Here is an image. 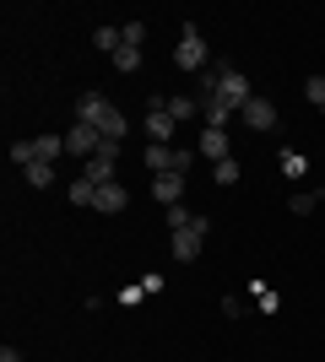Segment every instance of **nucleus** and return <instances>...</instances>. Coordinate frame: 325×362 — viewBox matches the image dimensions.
Masks as SVG:
<instances>
[{
	"label": "nucleus",
	"instance_id": "nucleus-1",
	"mask_svg": "<svg viewBox=\"0 0 325 362\" xmlns=\"http://www.w3.org/2000/svg\"><path fill=\"white\" fill-rule=\"evenodd\" d=\"M76 124H93V130L108 141V146H120L125 130H130V119H125L120 108L108 103L103 92H81V98H76Z\"/></svg>",
	"mask_w": 325,
	"mask_h": 362
},
{
	"label": "nucleus",
	"instance_id": "nucleus-2",
	"mask_svg": "<svg viewBox=\"0 0 325 362\" xmlns=\"http://www.w3.org/2000/svg\"><path fill=\"white\" fill-rule=\"evenodd\" d=\"M212 49H206V33L195 28V22H185V33H179V44H173V65L179 71H212Z\"/></svg>",
	"mask_w": 325,
	"mask_h": 362
},
{
	"label": "nucleus",
	"instance_id": "nucleus-3",
	"mask_svg": "<svg viewBox=\"0 0 325 362\" xmlns=\"http://www.w3.org/2000/svg\"><path fill=\"white\" fill-rule=\"evenodd\" d=\"M249 98H255V87H249V76H244V71H233V65H228V71H222V81H217V103L239 114V108H244Z\"/></svg>",
	"mask_w": 325,
	"mask_h": 362
},
{
	"label": "nucleus",
	"instance_id": "nucleus-4",
	"mask_svg": "<svg viewBox=\"0 0 325 362\" xmlns=\"http://www.w3.org/2000/svg\"><path fill=\"white\" fill-rule=\"evenodd\" d=\"M206 233H212V222H206V216H195V222L190 227H179V233H173V259H201V243H206Z\"/></svg>",
	"mask_w": 325,
	"mask_h": 362
},
{
	"label": "nucleus",
	"instance_id": "nucleus-5",
	"mask_svg": "<svg viewBox=\"0 0 325 362\" xmlns=\"http://www.w3.org/2000/svg\"><path fill=\"white\" fill-rule=\"evenodd\" d=\"M173 114H169V103L163 98H152V108H147V136H152V146H173Z\"/></svg>",
	"mask_w": 325,
	"mask_h": 362
},
{
	"label": "nucleus",
	"instance_id": "nucleus-6",
	"mask_svg": "<svg viewBox=\"0 0 325 362\" xmlns=\"http://www.w3.org/2000/svg\"><path fill=\"white\" fill-rule=\"evenodd\" d=\"M65 151H76L81 163H87V157H98V151H103V136H98L93 124H71V130H65Z\"/></svg>",
	"mask_w": 325,
	"mask_h": 362
},
{
	"label": "nucleus",
	"instance_id": "nucleus-7",
	"mask_svg": "<svg viewBox=\"0 0 325 362\" xmlns=\"http://www.w3.org/2000/svg\"><path fill=\"white\" fill-rule=\"evenodd\" d=\"M239 119H244L249 130H277V103H271V98H249V103L239 108Z\"/></svg>",
	"mask_w": 325,
	"mask_h": 362
},
{
	"label": "nucleus",
	"instance_id": "nucleus-8",
	"mask_svg": "<svg viewBox=\"0 0 325 362\" xmlns=\"http://www.w3.org/2000/svg\"><path fill=\"white\" fill-rule=\"evenodd\" d=\"M81 179L103 189V184H120V168H114V157H103V151H98V157H87V163H81Z\"/></svg>",
	"mask_w": 325,
	"mask_h": 362
},
{
	"label": "nucleus",
	"instance_id": "nucleus-9",
	"mask_svg": "<svg viewBox=\"0 0 325 362\" xmlns=\"http://www.w3.org/2000/svg\"><path fill=\"white\" fill-rule=\"evenodd\" d=\"M152 195L163 206H179L185 200V173H152Z\"/></svg>",
	"mask_w": 325,
	"mask_h": 362
},
{
	"label": "nucleus",
	"instance_id": "nucleus-10",
	"mask_svg": "<svg viewBox=\"0 0 325 362\" xmlns=\"http://www.w3.org/2000/svg\"><path fill=\"white\" fill-rule=\"evenodd\" d=\"M93 206H98V211H103V216H120L125 206H130V189H125V184H103Z\"/></svg>",
	"mask_w": 325,
	"mask_h": 362
},
{
	"label": "nucleus",
	"instance_id": "nucleus-11",
	"mask_svg": "<svg viewBox=\"0 0 325 362\" xmlns=\"http://www.w3.org/2000/svg\"><path fill=\"white\" fill-rule=\"evenodd\" d=\"M206 163H228V130H201V146H195Z\"/></svg>",
	"mask_w": 325,
	"mask_h": 362
},
{
	"label": "nucleus",
	"instance_id": "nucleus-12",
	"mask_svg": "<svg viewBox=\"0 0 325 362\" xmlns=\"http://www.w3.org/2000/svg\"><path fill=\"white\" fill-rule=\"evenodd\" d=\"M141 157H147V168H152V173H173V146H147Z\"/></svg>",
	"mask_w": 325,
	"mask_h": 362
},
{
	"label": "nucleus",
	"instance_id": "nucleus-13",
	"mask_svg": "<svg viewBox=\"0 0 325 362\" xmlns=\"http://www.w3.org/2000/svg\"><path fill=\"white\" fill-rule=\"evenodd\" d=\"M108 65H114V71H136V65H141V49L136 44H120L114 54H108Z\"/></svg>",
	"mask_w": 325,
	"mask_h": 362
},
{
	"label": "nucleus",
	"instance_id": "nucleus-14",
	"mask_svg": "<svg viewBox=\"0 0 325 362\" xmlns=\"http://www.w3.org/2000/svg\"><path fill=\"white\" fill-rule=\"evenodd\" d=\"M22 179H28L33 189H49V184H55V163H33V168H22Z\"/></svg>",
	"mask_w": 325,
	"mask_h": 362
},
{
	"label": "nucleus",
	"instance_id": "nucleus-15",
	"mask_svg": "<svg viewBox=\"0 0 325 362\" xmlns=\"http://www.w3.org/2000/svg\"><path fill=\"white\" fill-rule=\"evenodd\" d=\"M163 103H169L173 119H195L201 114V98H163Z\"/></svg>",
	"mask_w": 325,
	"mask_h": 362
},
{
	"label": "nucleus",
	"instance_id": "nucleus-16",
	"mask_svg": "<svg viewBox=\"0 0 325 362\" xmlns=\"http://www.w3.org/2000/svg\"><path fill=\"white\" fill-rule=\"evenodd\" d=\"M314 206H320V189H298V195L287 200V211H293V216H309Z\"/></svg>",
	"mask_w": 325,
	"mask_h": 362
},
{
	"label": "nucleus",
	"instance_id": "nucleus-17",
	"mask_svg": "<svg viewBox=\"0 0 325 362\" xmlns=\"http://www.w3.org/2000/svg\"><path fill=\"white\" fill-rule=\"evenodd\" d=\"M93 44H98V54H114V49L125 44V33H120V28H98V33H93Z\"/></svg>",
	"mask_w": 325,
	"mask_h": 362
},
{
	"label": "nucleus",
	"instance_id": "nucleus-18",
	"mask_svg": "<svg viewBox=\"0 0 325 362\" xmlns=\"http://www.w3.org/2000/svg\"><path fill=\"white\" fill-rule=\"evenodd\" d=\"M65 195H71V206H93V200H98V184L76 179V184H71V189H65Z\"/></svg>",
	"mask_w": 325,
	"mask_h": 362
},
{
	"label": "nucleus",
	"instance_id": "nucleus-19",
	"mask_svg": "<svg viewBox=\"0 0 325 362\" xmlns=\"http://www.w3.org/2000/svg\"><path fill=\"white\" fill-rule=\"evenodd\" d=\"M212 179H217V189H228V184H239V163H212Z\"/></svg>",
	"mask_w": 325,
	"mask_h": 362
},
{
	"label": "nucleus",
	"instance_id": "nucleus-20",
	"mask_svg": "<svg viewBox=\"0 0 325 362\" xmlns=\"http://www.w3.org/2000/svg\"><path fill=\"white\" fill-rule=\"evenodd\" d=\"M249 298L261 303L266 314H277V308H282V298H277V292H266V287H261V281H249Z\"/></svg>",
	"mask_w": 325,
	"mask_h": 362
},
{
	"label": "nucleus",
	"instance_id": "nucleus-21",
	"mask_svg": "<svg viewBox=\"0 0 325 362\" xmlns=\"http://www.w3.org/2000/svg\"><path fill=\"white\" fill-rule=\"evenodd\" d=\"M304 98H309V103L325 114V76H309V81H304Z\"/></svg>",
	"mask_w": 325,
	"mask_h": 362
},
{
	"label": "nucleus",
	"instance_id": "nucleus-22",
	"mask_svg": "<svg viewBox=\"0 0 325 362\" xmlns=\"http://www.w3.org/2000/svg\"><path fill=\"white\" fill-rule=\"evenodd\" d=\"M282 173H287V179H304V157H298V151H282Z\"/></svg>",
	"mask_w": 325,
	"mask_h": 362
},
{
	"label": "nucleus",
	"instance_id": "nucleus-23",
	"mask_svg": "<svg viewBox=\"0 0 325 362\" xmlns=\"http://www.w3.org/2000/svg\"><path fill=\"white\" fill-rule=\"evenodd\" d=\"M120 33H125V44H136V49H141V44H147V28H141V22H125V28H120Z\"/></svg>",
	"mask_w": 325,
	"mask_h": 362
},
{
	"label": "nucleus",
	"instance_id": "nucleus-24",
	"mask_svg": "<svg viewBox=\"0 0 325 362\" xmlns=\"http://www.w3.org/2000/svg\"><path fill=\"white\" fill-rule=\"evenodd\" d=\"M0 362H22V351H16V346H0Z\"/></svg>",
	"mask_w": 325,
	"mask_h": 362
}]
</instances>
